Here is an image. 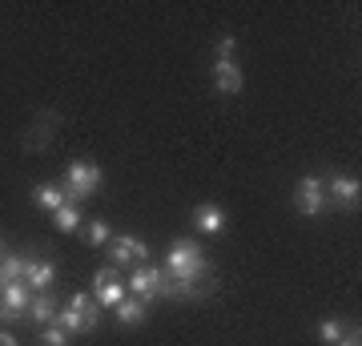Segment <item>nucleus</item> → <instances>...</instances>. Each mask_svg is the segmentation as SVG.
Listing matches in <instances>:
<instances>
[{
  "mask_svg": "<svg viewBox=\"0 0 362 346\" xmlns=\"http://www.w3.org/2000/svg\"><path fill=\"white\" fill-rule=\"evenodd\" d=\"M326 193H330V202H334L342 214H350V209H358V202H362V181L338 173V178L326 181Z\"/></svg>",
  "mask_w": 362,
  "mask_h": 346,
  "instance_id": "nucleus-8",
  "label": "nucleus"
},
{
  "mask_svg": "<svg viewBox=\"0 0 362 346\" xmlns=\"http://www.w3.org/2000/svg\"><path fill=\"white\" fill-rule=\"evenodd\" d=\"M33 202H37L40 209H49V214H57V209L65 205V190H61V185H52V181H40L37 190H33Z\"/></svg>",
  "mask_w": 362,
  "mask_h": 346,
  "instance_id": "nucleus-13",
  "label": "nucleus"
},
{
  "mask_svg": "<svg viewBox=\"0 0 362 346\" xmlns=\"http://www.w3.org/2000/svg\"><path fill=\"white\" fill-rule=\"evenodd\" d=\"M0 346H16V338L13 334H0Z\"/></svg>",
  "mask_w": 362,
  "mask_h": 346,
  "instance_id": "nucleus-24",
  "label": "nucleus"
},
{
  "mask_svg": "<svg viewBox=\"0 0 362 346\" xmlns=\"http://www.w3.org/2000/svg\"><path fill=\"white\" fill-rule=\"evenodd\" d=\"M161 282H165V274H161V266H149V262H141V266L133 270L129 278H125V290H129L133 298H141V302H149V298L161 294Z\"/></svg>",
  "mask_w": 362,
  "mask_h": 346,
  "instance_id": "nucleus-5",
  "label": "nucleus"
},
{
  "mask_svg": "<svg viewBox=\"0 0 362 346\" xmlns=\"http://www.w3.org/2000/svg\"><path fill=\"white\" fill-rule=\"evenodd\" d=\"M230 52H233V37H221L218 40V57H230Z\"/></svg>",
  "mask_w": 362,
  "mask_h": 346,
  "instance_id": "nucleus-23",
  "label": "nucleus"
},
{
  "mask_svg": "<svg viewBox=\"0 0 362 346\" xmlns=\"http://www.w3.org/2000/svg\"><path fill=\"white\" fill-rule=\"evenodd\" d=\"M113 310H117V322H121V326H141L145 322V302L141 298H133V294H125Z\"/></svg>",
  "mask_w": 362,
  "mask_h": 346,
  "instance_id": "nucleus-12",
  "label": "nucleus"
},
{
  "mask_svg": "<svg viewBox=\"0 0 362 346\" xmlns=\"http://www.w3.org/2000/svg\"><path fill=\"white\" fill-rule=\"evenodd\" d=\"M57 298L52 294H37L33 298V306H28V314H33V322H37V326H52V322H57Z\"/></svg>",
  "mask_w": 362,
  "mask_h": 346,
  "instance_id": "nucleus-14",
  "label": "nucleus"
},
{
  "mask_svg": "<svg viewBox=\"0 0 362 346\" xmlns=\"http://www.w3.org/2000/svg\"><path fill=\"white\" fill-rule=\"evenodd\" d=\"M81 221H85V214H81V205H73V202H65L57 214H52V226H57L61 233H77Z\"/></svg>",
  "mask_w": 362,
  "mask_h": 346,
  "instance_id": "nucleus-15",
  "label": "nucleus"
},
{
  "mask_svg": "<svg viewBox=\"0 0 362 346\" xmlns=\"http://www.w3.org/2000/svg\"><path fill=\"white\" fill-rule=\"evenodd\" d=\"M214 85H218V93H226V97H238V93H242L246 77H242V69L233 64V57H218V61H214Z\"/></svg>",
  "mask_w": 362,
  "mask_h": 346,
  "instance_id": "nucleus-9",
  "label": "nucleus"
},
{
  "mask_svg": "<svg viewBox=\"0 0 362 346\" xmlns=\"http://www.w3.org/2000/svg\"><path fill=\"white\" fill-rule=\"evenodd\" d=\"M40 346H69V330H61L57 322L40 330Z\"/></svg>",
  "mask_w": 362,
  "mask_h": 346,
  "instance_id": "nucleus-19",
  "label": "nucleus"
},
{
  "mask_svg": "<svg viewBox=\"0 0 362 346\" xmlns=\"http://www.w3.org/2000/svg\"><path fill=\"white\" fill-rule=\"evenodd\" d=\"M97 322H101V306H97L93 294H73L69 306L57 310V326L69 334H89V330H97Z\"/></svg>",
  "mask_w": 362,
  "mask_h": 346,
  "instance_id": "nucleus-2",
  "label": "nucleus"
},
{
  "mask_svg": "<svg viewBox=\"0 0 362 346\" xmlns=\"http://www.w3.org/2000/svg\"><path fill=\"white\" fill-rule=\"evenodd\" d=\"M294 209L298 214H306V218H318L326 209V181L322 178H302L298 181V190H294Z\"/></svg>",
  "mask_w": 362,
  "mask_h": 346,
  "instance_id": "nucleus-4",
  "label": "nucleus"
},
{
  "mask_svg": "<svg viewBox=\"0 0 362 346\" xmlns=\"http://www.w3.org/2000/svg\"><path fill=\"white\" fill-rule=\"evenodd\" d=\"M85 238H89V246H97V250H101V246H109L113 230H109L105 221H89V226H85Z\"/></svg>",
  "mask_w": 362,
  "mask_h": 346,
  "instance_id": "nucleus-18",
  "label": "nucleus"
},
{
  "mask_svg": "<svg viewBox=\"0 0 362 346\" xmlns=\"http://www.w3.org/2000/svg\"><path fill=\"white\" fill-rule=\"evenodd\" d=\"M109 282H121V274H117V266H101L97 274H93V290H97V286H109Z\"/></svg>",
  "mask_w": 362,
  "mask_h": 346,
  "instance_id": "nucleus-21",
  "label": "nucleus"
},
{
  "mask_svg": "<svg viewBox=\"0 0 362 346\" xmlns=\"http://www.w3.org/2000/svg\"><path fill=\"white\" fill-rule=\"evenodd\" d=\"M125 294H129V290H125V278H121V282H109V286H97V290H93L97 306H109V310H113Z\"/></svg>",
  "mask_w": 362,
  "mask_h": 346,
  "instance_id": "nucleus-17",
  "label": "nucleus"
},
{
  "mask_svg": "<svg viewBox=\"0 0 362 346\" xmlns=\"http://www.w3.org/2000/svg\"><path fill=\"white\" fill-rule=\"evenodd\" d=\"M334 346H358V330H346V334H342V338H338Z\"/></svg>",
  "mask_w": 362,
  "mask_h": 346,
  "instance_id": "nucleus-22",
  "label": "nucleus"
},
{
  "mask_svg": "<svg viewBox=\"0 0 362 346\" xmlns=\"http://www.w3.org/2000/svg\"><path fill=\"white\" fill-rule=\"evenodd\" d=\"M165 274L169 282H181V286H194L202 282L209 274V262L206 254H202V246L194 242V238H177V242L169 246V254H165Z\"/></svg>",
  "mask_w": 362,
  "mask_h": 346,
  "instance_id": "nucleus-1",
  "label": "nucleus"
},
{
  "mask_svg": "<svg viewBox=\"0 0 362 346\" xmlns=\"http://www.w3.org/2000/svg\"><path fill=\"white\" fill-rule=\"evenodd\" d=\"M129 262H149V246L141 238H133V233H121V238H109V266H129Z\"/></svg>",
  "mask_w": 362,
  "mask_h": 346,
  "instance_id": "nucleus-6",
  "label": "nucleus"
},
{
  "mask_svg": "<svg viewBox=\"0 0 362 346\" xmlns=\"http://www.w3.org/2000/svg\"><path fill=\"white\" fill-rule=\"evenodd\" d=\"M226 209L221 205H214V202H202V205H194V230H202V233H226Z\"/></svg>",
  "mask_w": 362,
  "mask_h": 346,
  "instance_id": "nucleus-10",
  "label": "nucleus"
},
{
  "mask_svg": "<svg viewBox=\"0 0 362 346\" xmlns=\"http://www.w3.org/2000/svg\"><path fill=\"white\" fill-rule=\"evenodd\" d=\"M342 334H346V326H342V322H322V326H318V342L334 346Z\"/></svg>",
  "mask_w": 362,
  "mask_h": 346,
  "instance_id": "nucleus-20",
  "label": "nucleus"
},
{
  "mask_svg": "<svg viewBox=\"0 0 362 346\" xmlns=\"http://www.w3.org/2000/svg\"><path fill=\"white\" fill-rule=\"evenodd\" d=\"M52 282H57V266H52V262H28V258H25V286H28V290L49 294Z\"/></svg>",
  "mask_w": 362,
  "mask_h": 346,
  "instance_id": "nucleus-11",
  "label": "nucleus"
},
{
  "mask_svg": "<svg viewBox=\"0 0 362 346\" xmlns=\"http://www.w3.org/2000/svg\"><path fill=\"white\" fill-rule=\"evenodd\" d=\"M28 306H33V290H28L25 282H4L0 286V318L4 322L25 318Z\"/></svg>",
  "mask_w": 362,
  "mask_h": 346,
  "instance_id": "nucleus-7",
  "label": "nucleus"
},
{
  "mask_svg": "<svg viewBox=\"0 0 362 346\" xmlns=\"http://www.w3.org/2000/svg\"><path fill=\"white\" fill-rule=\"evenodd\" d=\"M101 181H105V173H101V166H89V161H73L69 166V173H65V202H73V205H81L85 197H93V193L101 190Z\"/></svg>",
  "mask_w": 362,
  "mask_h": 346,
  "instance_id": "nucleus-3",
  "label": "nucleus"
},
{
  "mask_svg": "<svg viewBox=\"0 0 362 346\" xmlns=\"http://www.w3.org/2000/svg\"><path fill=\"white\" fill-rule=\"evenodd\" d=\"M4 282H25V258L21 254H4L0 258V286Z\"/></svg>",
  "mask_w": 362,
  "mask_h": 346,
  "instance_id": "nucleus-16",
  "label": "nucleus"
}]
</instances>
